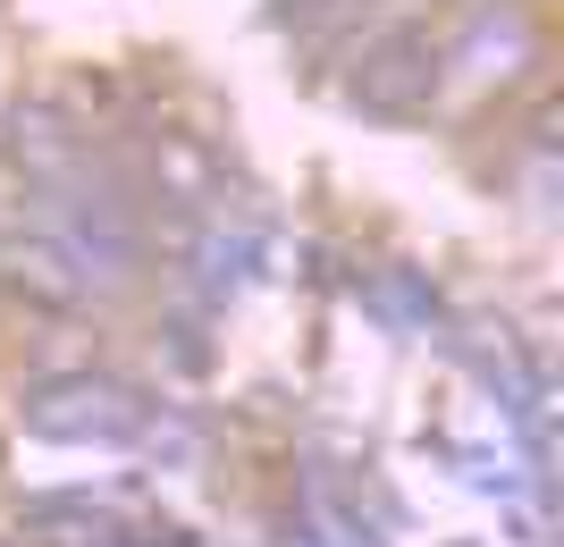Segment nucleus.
<instances>
[{
  "instance_id": "39448f33",
  "label": "nucleus",
  "mask_w": 564,
  "mask_h": 547,
  "mask_svg": "<svg viewBox=\"0 0 564 547\" xmlns=\"http://www.w3.org/2000/svg\"><path fill=\"white\" fill-rule=\"evenodd\" d=\"M143 168H152V194H161L169 211H186V219L219 211V161L186 127H152V135H143Z\"/></svg>"
},
{
  "instance_id": "20e7f679",
  "label": "nucleus",
  "mask_w": 564,
  "mask_h": 547,
  "mask_svg": "<svg viewBox=\"0 0 564 547\" xmlns=\"http://www.w3.org/2000/svg\"><path fill=\"white\" fill-rule=\"evenodd\" d=\"M0 295L25 304V311H51V320H76V311L94 304V278L76 270V253L25 203L0 219Z\"/></svg>"
},
{
  "instance_id": "f03ea898",
  "label": "nucleus",
  "mask_w": 564,
  "mask_h": 547,
  "mask_svg": "<svg viewBox=\"0 0 564 547\" xmlns=\"http://www.w3.org/2000/svg\"><path fill=\"white\" fill-rule=\"evenodd\" d=\"M531 59H540V34H531V18H522L514 0L471 9L464 34H455V43H438V101L471 110V101H489V94H506V85H522V76H531Z\"/></svg>"
},
{
  "instance_id": "f257e3e1",
  "label": "nucleus",
  "mask_w": 564,
  "mask_h": 547,
  "mask_svg": "<svg viewBox=\"0 0 564 547\" xmlns=\"http://www.w3.org/2000/svg\"><path fill=\"white\" fill-rule=\"evenodd\" d=\"M152 413L161 405L143 387H127L118 371H43L18 396V422L51 447H143Z\"/></svg>"
},
{
  "instance_id": "7ed1b4c3",
  "label": "nucleus",
  "mask_w": 564,
  "mask_h": 547,
  "mask_svg": "<svg viewBox=\"0 0 564 547\" xmlns=\"http://www.w3.org/2000/svg\"><path fill=\"white\" fill-rule=\"evenodd\" d=\"M346 101L354 110H371V119H413L438 101V43H430V25H379L362 34L346 68Z\"/></svg>"
},
{
  "instance_id": "423d86ee",
  "label": "nucleus",
  "mask_w": 564,
  "mask_h": 547,
  "mask_svg": "<svg viewBox=\"0 0 564 547\" xmlns=\"http://www.w3.org/2000/svg\"><path fill=\"white\" fill-rule=\"evenodd\" d=\"M101 547H203L186 523H127V530H110Z\"/></svg>"
}]
</instances>
